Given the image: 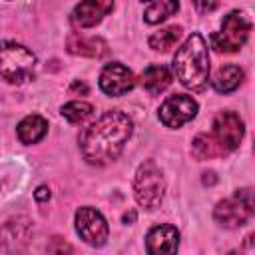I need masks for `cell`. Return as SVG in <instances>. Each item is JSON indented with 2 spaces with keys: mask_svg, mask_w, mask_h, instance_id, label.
Wrapping results in <instances>:
<instances>
[{
  "mask_svg": "<svg viewBox=\"0 0 255 255\" xmlns=\"http://www.w3.org/2000/svg\"><path fill=\"white\" fill-rule=\"evenodd\" d=\"M131 131L133 124L128 114L120 110L106 112L80 133V151L90 163H110L122 153Z\"/></svg>",
  "mask_w": 255,
  "mask_h": 255,
  "instance_id": "1",
  "label": "cell"
},
{
  "mask_svg": "<svg viewBox=\"0 0 255 255\" xmlns=\"http://www.w3.org/2000/svg\"><path fill=\"white\" fill-rule=\"evenodd\" d=\"M173 74L187 90L199 92L209 80V52L201 34H191L173 56Z\"/></svg>",
  "mask_w": 255,
  "mask_h": 255,
  "instance_id": "2",
  "label": "cell"
},
{
  "mask_svg": "<svg viewBox=\"0 0 255 255\" xmlns=\"http://www.w3.org/2000/svg\"><path fill=\"white\" fill-rule=\"evenodd\" d=\"M36 68V56L22 44L0 42V76L12 84H24L32 80Z\"/></svg>",
  "mask_w": 255,
  "mask_h": 255,
  "instance_id": "3",
  "label": "cell"
},
{
  "mask_svg": "<svg viewBox=\"0 0 255 255\" xmlns=\"http://www.w3.org/2000/svg\"><path fill=\"white\" fill-rule=\"evenodd\" d=\"M165 193V179L163 173L159 169V165L151 159L143 161L133 177V195L135 201L143 207V209H155L159 207L161 199Z\"/></svg>",
  "mask_w": 255,
  "mask_h": 255,
  "instance_id": "4",
  "label": "cell"
},
{
  "mask_svg": "<svg viewBox=\"0 0 255 255\" xmlns=\"http://www.w3.org/2000/svg\"><path fill=\"white\" fill-rule=\"evenodd\" d=\"M255 207H253V191L247 189H239L235 191L233 197H227L223 201H219L213 209V217L221 227L227 229H237L241 225H245L251 215H253Z\"/></svg>",
  "mask_w": 255,
  "mask_h": 255,
  "instance_id": "5",
  "label": "cell"
},
{
  "mask_svg": "<svg viewBox=\"0 0 255 255\" xmlns=\"http://www.w3.org/2000/svg\"><path fill=\"white\" fill-rule=\"evenodd\" d=\"M249 32H251V22L249 18L239 12V10H233L229 12L223 22H221V28L219 32H215L211 36V44L217 52H237L249 38Z\"/></svg>",
  "mask_w": 255,
  "mask_h": 255,
  "instance_id": "6",
  "label": "cell"
},
{
  "mask_svg": "<svg viewBox=\"0 0 255 255\" xmlns=\"http://www.w3.org/2000/svg\"><path fill=\"white\" fill-rule=\"evenodd\" d=\"M211 141L217 145L219 153L221 155H227L229 151L237 149L241 139H243V133H245V126H243V120L239 118V114L231 112V110H225V112H219L213 120V126H211Z\"/></svg>",
  "mask_w": 255,
  "mask_h": 255,
  "instance_id": "7",
  "label": "cell"
},
{
  "mask_svg": "<svg viewBox=\"0 0 255 255\" xmlns=\"http://www.w3.org/2000/svg\"><path fill=\"white\" fill-rule=\"evenodd\" d=\"M76 231L80 239H84L92 247H102L108 241V233H110L104 215L88 205L76 211Z\"/></svg>",
  "mask_w": 255,
  "mask_h": 255,
  "instance_id": "8",
  "label": "cell"
},
{
  "mask_svg": "<svg viewBox=\"0 0 255 255\" xmlns=\"http://www.w3.org/2000/svg\"><path fill=\"white\" fill-rule=\"evenodd\" d=\"M195 114H197V102L185 94L169 96L159 106V122L171 129L181 128L183 124L191 122L195 118Z\"/></svg>",
  "mask_w": 255,
  "mask_h": 255,
  "instance_id": "9",
  "label": "cell"
},
{
  "mask_svg": "<svg viewBox=\"0 0 255 255\" xmlns=\"http://www.w3.org/2000/svg\"><path fill=\"white\" fill-rule=\"evenodd\" d=\"M135 84V78L131 70H128L120 62H112L104 66L100 74V90L108 96H124L128 94Z\"/></svg>",
  "mask_w": 255,
  "mask_h": 255,
  "instance_id": "10",
  "label": "cell"
},
{
  "mask_svg": "<svg viewBox=\"0 0 255 255\" xmlns=\"http://www.w3.org/2000/svg\"><path fill=\"white\" fill-rule=\"evenodd\" d=\"M112 10L114 0H80V4L72 12V20L80 28H92L102 22V18L108 16Z\"/></svg>",
  "mask_w": 255,
  "mask_h": 255,
  "instance_id": "11",
  "label": "cell"
},
{
  "mask_svg": "<svg viewBox=\"0 0 255 255\" xmlns=\"http://www.w3.org/2000/svg\"><path fill=\"white\" fill-rule=\"evenodd\" d=\"M179 245V231L173 225H155L145 235V249L153 255L175 253Z\"/></svg>",
  "mask_w": 255,
  "mask_h": 255,
  "instance_id": "12",
  "label": "cell"
},
{
  "mask_svg": "<svg viewBox=\"0 0 255 255\" xmlns=\"http://www.w3.org/2000/svg\"><path fill=\"white\" fill-rule=\"evenodd\" d=\"M66 48L70 54L76 56H86V58H104L108 54V44L106 40L98 36H84L78 32H72L66 40Z\"/></svg>",
  "mask_w": 255,
  "mask_h": 255,
  "instance_id": "13",
  "label": "cell"
},
{
  "mask_svg": "<svg viewBox=\"0 0 255 255\" xmlns=\"http://www.w3.org/2000/svg\"><path fill=\"white\" fill-rule=\"evenodd\" d=\"M139 82H141V88H143L147 94L157 96V94H161V92L171 84V72H169V68L163 66V64H151V66H147V68L141 72Z\"/></svg>",
  "mask_w": 255,
  "mask_h": 255,
  "instance_id": "14",
  "label": "cell"
},
{
  "mask_svg": "<svg viewBox=\"0 0 255 255\" xmlns=\"http://www.w3.org/2000/svg\"><path fill=\"white\" fill-rule=\"evenodd\" d=\"M243 78H245V74H243V70L239 66L227 64V66H221L215 72V76L211 78V86L219 94H229V92H233V90H237L241 86Z\"/></svg>",
  "mask_w": 255,
  "mask_h": 255,
  "instance_id": "15",
  "label": "cell"
},
{
  "mask_svg": "<svg viewBox=\"0 0 255 255\" xmlns=\"http://www.w3.org/2000/svg\"><path fill=\"white\" fill-rule=\"evenodd\" d=\"M18 139L26 145H32V143H38L46 131H48V122L38 116V114H32V116H26L20 124H18Z\"/></svg>",
  "mask_w": 255,
  "mask_h": 255,
  "instance_id": "16",
  "label": "cell"
},
{
  "mask_svg": "<svg viewBox=\"0 0 255 255\" xmlns=\"http://www.w3.org/2000/svg\"><path fill=\"white\" fill-rule=\"evenodd\" d=\"M177 10H179V0H153L143 12V20L147 24H159L169 16H173Z\"/></svg>",
  "mask_w": 255,
  "mask_h": 255,
  "instance_id": "17",
  "label": "cell"
},
{
  "mask_svg": "<svg viewBox=\"0 0 255 255\" xmlns=\"http://www.w3.org/2000/svg\"><path fill=\"white\" fill-rule=\"evenodd\" d=\"M181 38V26H167V28H163V30H157V32H153L151 36H149V40H147V44H149V48L151 50H155V52H167L169 48H173L175 44H177V40Z\"/></svg>",
  "mask_w": 255,
  "mask_h": 255,
  "instance_id": "18",
  "label": "cell"
},
{
  "mask_svg": "<svg viewBox=\"0 0 255 255\" xmlns=\"http://www.w3.org/2000/svg\"><path fill=\"white\" fill-rule=\"evenodd\" d=\"M92 114H94V106L88 102H70L62 106V116L70 124H84L86 120L92 118Z\"/></svg>",
  "mask_w": 255,
  "mask_h": 255,
  "instance_id": "19",
  "label": "cell"
},
{
  "mask_svg": "<svg viewBox=\"0 0 255 255\" xmlns=\"http://www.w3.org/2000/svg\"><path fill=\"white\" fill-rule=\"evenodd\" d=\"M193 6L201 12V14H207V12H213L217 6H219V0H191Z\"/></svg>",
  "mask_w": 255,
  "mask_h": 255,
  "instance_id": "20",
  "label": "cell"
},
{
  "mask_svg": "<svg viewBox=\"0 0 255 255\" xmlns=\"http://www.w3.org/2000/svg\"><path fill=\"white\" fill-rule=\"evenodd\" d=\"M70 92H80L82 96H86V94H88V86H86L84 82L74 80V82H72V86H70Z\"/></svg>",
  "mask_w": 255,
  "mask_h": 255,
  "instance_id": "21",
  "label": "cell"
},
{
  "mask_svg": "<svg viewBox=\"0 0 255 255\" xmlns=\"http://www.w3.org/2000/svg\"><path fill=\"white\" fill-rule=\"evenodd\" d=\"M36 199H38V201H46V199H50V189H48L46 185H40V187L36 189Z\"/></svg>",
  "mask_w": 255,
  "mask_h": 255,
  "instance_id": "22",
  "label": "cell"
},
{
  "mask_svg": "<svg viewBox=\"0 0 255 255\" xmlns=\"http://www.w3.org/2000/svg\"><path fill=\"white\" fill-rule=\"evenodd\" d=\"M141 2H149V0H141Z\"/></svg>",
  "mask_w": 255,
  "mask_h": 255,
  "instance_id": "23",
  "label": "cell"
}]
</instances>
